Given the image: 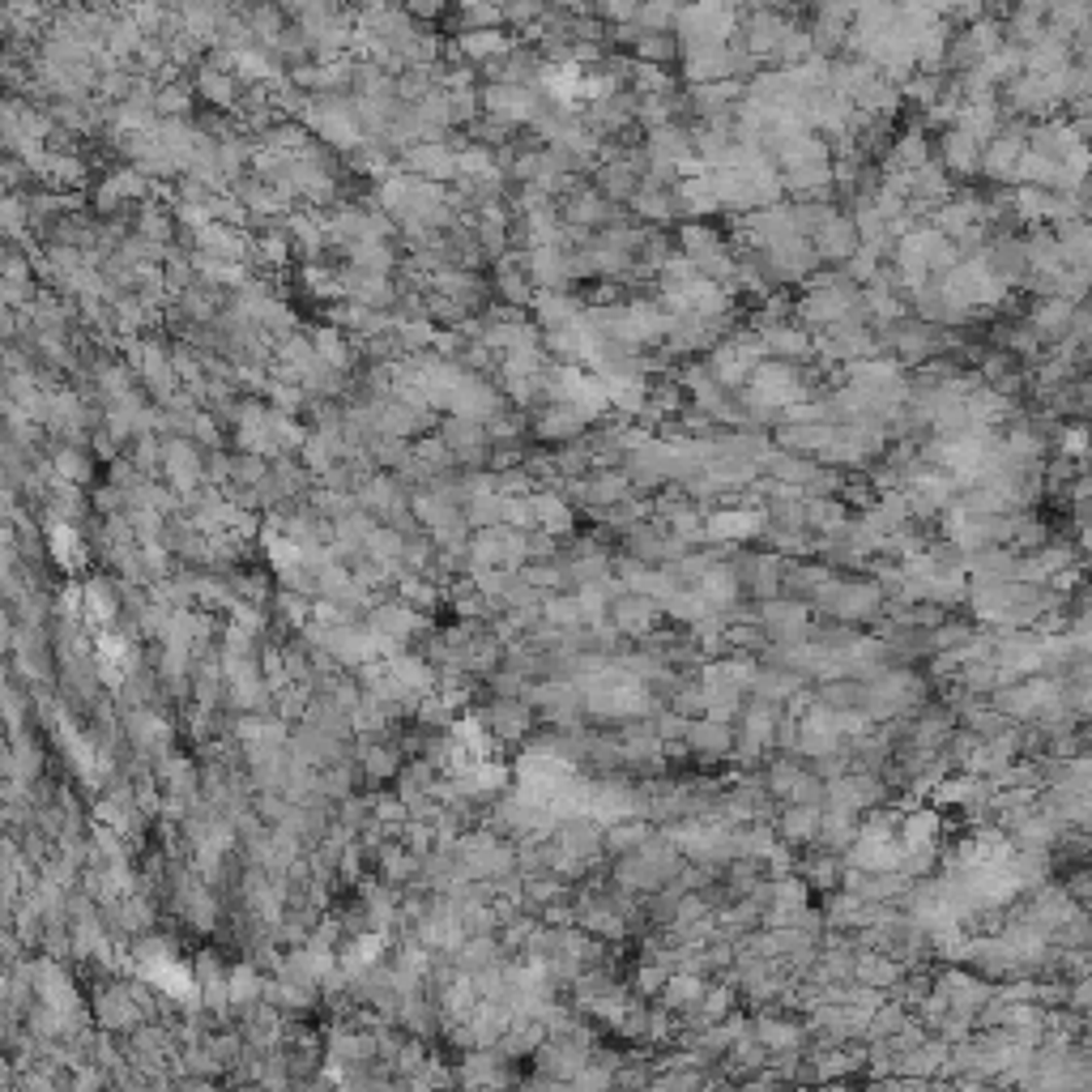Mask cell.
<instances>
[{"instance_id": "e0dca14e", "label": "cell", "mask_w": 1092, "mask_h": 1092, "mask_svg": "<svg viewBox=\"0 0 1092 1092\" xmlns=\"http://www.w3.org/2000/svg\"><path fill=\"white\" fill-rule=\"evenodd\" d=\"M500 291L512 299V303H525L530 299V286H525V274H516V269H504L500 274Z\"/></svg>"}, {"instance_id": "5b68a950", "label": "cell", "mask_w": 1092, "mask_h": 1092, "mask_svg": "<svg viewBox=\"0 0 1092 1092\" xmlns=\"http://www.w3.org/2000/svg\"><path fill=\"white\" fill-rule=\"evenodd\" d=\"M530 508H534V525L538 530H546V534H568L572 530L568 500H559V496H530Z\"/></svg>"}, {"instance_id": "4fadbf2b", "label": "cell", "mask_w": 1092, "mask_h": 1092, "mask_svg": "<svg viewBox=\"0 0 1092 1092\" xmlns=\"http://www.w3.org/2000/svg\"><path fill=\"white\" fill-rule=\"evenodd\" d=\"M756 530H760V516H752V512H717L713 525H708L713 538H747Z\"/></svg>"}, {"instance_id": "6da1fadb", "label": "cell", "mask_w": 1092, "mask_h": 1092, "mask_svg": "<svg viewBox=\"0 0 1092 1092\" xmlns=\"http://www.w3.org/2000/svg\"><path fill=\"white\" fill-rule=\"evenodd\" d=\"M482 99H486V111H492L496 120H504V124H525V120L538 124V116L546 111V103H542V95L534 90V85H504V81H496V85H486V90H482Z\"/></svg>"}, {"instance_id": "ac0fdd59", "label": "cell", "mask_w": 1092, "mask_h": 1092, "mask_svg": "<svg viewBox=\"0 0 1092 1092\" xmlns=\"http://www.w3.org/2000/svg\"><path fill=\"white\" fill-rule=\"evenodd\" d=\"M261 256H265V261H282V256H286V240L282 235H265L261 240Z\"/></svg>"}, {"instance_id": "30bf717a", "label": "cell", "mask_w": 1092, "mask_h": 1092, "mask_svg": "<svg viewBox=\"0 0 1092 1092\" xmlns=\"http://www.w3.org/2000/svg\"><path fill=\"white\" fill-rule=\"evenodd\" d=\"M568 218L581 222V226H597V222L611 218V206H607V196H602V192H581V196L568 201Z\"/></svg>"}, {"instance_id": "277c9868", "label": "cell", "mask_w": 1092, "mask_h": 1092, "mask_svg": "<svg viewBox=\"0 0 1092 1092\" xmlns=\"http://www.w3.org/2000/svg\"><path fill=\"white\" fill-rule=\"evenodd\" d=\"M525 269H530V278L538 286H559L568 278V256L559 248H530Z\"/></svg>"}, {"instance_id": "9a60e30c", "label": "cell", "mask_w": 1092, "mask_h": 1092, "mask_svg": "<svg viewBox=\"0 0 1092 1092\" xmlns=\"http://www.w3.org/2000/svg\"><path fill=\"white\" fill-rule=\"evenodd\" d=\"M56 474H61V482H81V478H90V466L81 462V452L61 448L56 452Z\"/></svg>"}, {"instance_id": "9c48e42d", "label": "cell", "mask_w": 1092, "mask_h": 1092, "mask_svg": "<svg viewBox=\"0 0 1092 1092\" xmlns=\"http://www.w3.org/2000/svg\"><path fill=\"white\" fill-rule=\"evenodd\" d=\"M201 95L214 107H231L235 103V73L231 69H201Z\"/></svg>"}, {"instance_id": "2e32d148", "label": "cell", "mask_w": 1092, "mask_h": 1092, "mask_svg": "<svg viewBox=\"0 0 1092 1092\" xmlns=\"http://www.w3.org/2000/svg\"><path fill=\"white\" fill-rule=\"evenodd\" d=\"M158 111H162V116H184L188 95L180 90V85H167V90H158Z\"/></svg>"}, {"instance_id": "8fae6325", "label": "cell", "mask_w": 1092, "mask_h": 1092, "mask_svg": "<svg viewBox=\"0 0 1092 1092\" xmlns=\"http://www.w3.org/2000/svg\"><path fill=\"white\" fill-rule=\"evenodd\" d=\"M943 162L956 167V171H969L977 162V141L964 129H952V133L943 137Z\"/></svg>"}, {"instance_id": "7a4b0ae2", "label": "cell", "mask_w": 1092, "mask_h": 1092, "mask_svg": "<svg viewBox=\"0 0 1092 1092\" xmlns=\"http://www.w3.org/2000/svg\"><path fill=\"white\" fill-rule=\"evenodd\" d=\"M406 167L414 171V180H452L457 176V154L444 150L440 141H423V146L406 150Z\"/></svg>"}, {"instance_id": "7c38bea8", "label": "cell", "mask_w": 1092, "mask_h": 1092, "mask_svg": "<svg viewBox=\"0 0 1092 1092\" xmlns=\"http://www.w3.org/2000/svg\"><path fill=\"white\" fill-rule=\"evenodd\" d=\"M51 555L61 568H73L81 559V534L65 521H51Z\"/></svg>"}, {"instance_id": "52a82bcc", "label": "cell", "mask_w": 1092, "mask_h": 1092, "mask_svg": "<svg viewBox=\"0 0 1092 1092\" xmlns=\"http://www.w3.org/2000/svg\"><path fill=\"white\" fill-rule=\"evenodd\" d=\"M581 427H585V418H581L577 410H572V406H563V401H559L555 410H546V414H542L538 436H542V440H572V436H581Z\"/></svg>"}, {"instance_id": "5bb4252c", "label": "cell", "mask_w": 1092, "mask_h": 1092, "mask_svg": "<svg viewBox=\"0 0 1092 1092\" xmlns=\"http://www.w3.org/2000/svg\"><path fill=\"white\" fill-rule=\"evenodd\" d=\"M764 337H768V351L790 355V359H798V355H807V351H811V341L802 337L798 329H790V325H772V329H764Z\"/></svg>"}, {"instance_id": "ba28073f", "label": "cell", "mask_w": 1092, "mask_h": 1092, "mask_svg": "<svg viewBox=\"0 0 1092 1092\" xmlns=\"http://www.w3.org/2000/svg\"><path fill=\"white\" fill-rule=\"evenodd\" d=\"M462 51L470 56V61H486V56H508V35L504 31H466L462 39Z\"/></svg>"}, {"instance_id": "8992f818", "label": "cell", "mask_w": 1092, "mask_h": 1092, "mask_svg": "<svg viewBox=\"0 0 1092 1092\" xmlns=\"http://www.w3.org/2000/svg\"><path fill=\"white\" fill-rule=\"evenodd\" d=\"M538 321L551 329V333H563L568 325H577L581 321V303H572L568 295H555V291H546L538 299Z\"/></svg>"}, {"instance_id": "3957f363", "label": "cell", "mask_w": 1092, "mask_h": 1092, "mask_svg": "<svg viewBox=\"0 0 1092 1092\" xmlns=\"http://www.w3.org/2000/svg\"><path fill=\"white\" fill-rule=\"evenodd\" d=\"M162 466H167L171 482H176L180 492H192V486L206 478V462H201V452L188 440H167L162 444Z\"/></svg>"}]
</instances>
